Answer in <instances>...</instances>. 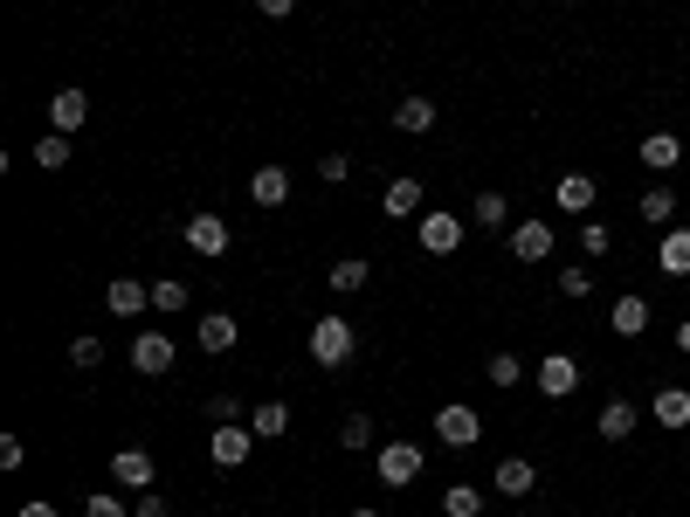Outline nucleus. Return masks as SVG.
<instances>
[{
    "label": "nucleus",
    "mask_w": 690,
    "mask_h": 517,
    "mask_svg": "<svg viewBox=\"0 0 690 517\" xmlns=\"http://www.w3.org/2000/svg\"><path fill=\"white\" fill-rule=\"evenodd\" d=\"M311 359H318L325 373L352 366V359H360V331H352L346 318H318V324H311Z\"/></svg>",
    "instance_id": "nucleus-1"
},
{
    "label": "nucleus",
    "mask_w": 690,
    "mask_h": 517,
    "mask_svg": "<svg viewBox=\"0 0 690 517\" xmlns=\"http://www.w3.org/2000/svg\"><path fill=\"white\" fill-rule=\"evenodd\" d=\"M436 442H442V449H477V442H483V421H477V407L449 400V407L436 414Z\"/></svg>",
    "instance_id": "nucleus-2"
},
{
    "label": "nucleus",
    "mask_w": 690,
    "mask_h": 517,
    "mask_svg": "<svg viewBox=\"0 0 690 517\" xmlns=\"http://www.w3.org/2000/svg\"><path fill=\"white\" fill-rule=\"evenodd\" d=\"M415 235H421L428 255H456V249H463V221H456L449 207H428V215L415 221Z\"/></svg>",
    "instance_id": "nucleus-3"
},
{
    "label": "nucleus",
    "mask_w": 690,
    "mask_h": 517,
    "mask_svg": "<svg viewBox=\"0 0 690 517\" xmlns=\"http://www.w3.org/2000/svg\"><path fill=\"white\" fill-rule=\"evenodd\" d=\"M539 394H546V400L580 394V359H573V352H546V359H539Z\"/></svg>",
    "instance_id": "nucleus-4"
},
{
    "label": "nucleus",
    "mask_w": 690,
    "mask_h": 517,
    "mask_svg": "<svg viewBox=\"0 0 690 517\" xmlns=\"http://www.w3.org/2000/svg\"><path fill=\"white\" fill-rule=\"evenodd\" d=\"M249 449H255V428H236V421H228V428H215V435H208L215 470H242V462H249Z\"/></svg>",
    "instance_id": "nucleus-5"
},
{
    "label": "nucleus",
    "mask_w": 690,
    "mask_h": 517,
    "mask_svg": "<svg viewBox=\"0 0 690 517\" xmlns=\"http://www.w3.org/2000/svg\"><path fill=\"white\" fill-rule=\"evenodd\" d=\"M415 476H421V449L415 442H387V449H380V483H387V490H407Z\"/></svg>",
    "instance_id": "nucleus-6"
},
{
    "label": "nucleus",
    "mask_w": 690,
    "mask_h": 517,
    "mask_svg": "<svg viewBox=\"0 0 690 517\" xmlns=\"http://www.w3.org/2000/svg\"><path fill=\"white\" fill-rule=\"evenodd\" d=\"M180 235H187L194 255H208V263H215V255H228V221H221V215H187Z\"/></svg>",
    "instance_id": "nucleus-7"
},
{
    "label": "nucleus",
    "mask_w": 690,
    "mask_h": 517,
    "mask_svg": "<svg viewBox=\"0 0 690 517\" xmlns=\"http://www.w3.org/2000/svg\"><path fill=\"white\" fill-rule=\"evenodd\" d=\"M132 366H139L145 380L173 373V339H166V331H139V339H132Z\"/></svg>",
    "instance_id": "nucleus-8"
},
{
    "label": "nucleus",
    "mask_w": 690,
    "mask_h": 517,
    "mask_svg": "<svg viewBox=\"0 0 690 517\" xmlns=\"http://www.w3.org/2000/svg\"><path fill=\"white\" fill-rule=\"evenodd\" d=\"M552 221H518V228H511V255H518V263H546V255H552Z\"/></svg>",
    "instance_id": "nucleus-9"
},
{
    "label": "nucleus",
    "mask_w": 690,
    "mask_h": 517,
    "mask_svg": "<svg viewBox=\"0 0 690 517\" xmlns=\"http://www.w3.org/2000/svg\"><path fill=\"white\" fill-rule=\"evenodd\" d=\"M491 483L504 490V497H511V504H525V497H532V490H539V470H532V462H525V455H504Z\"/></svg>",
    "instance_id": "nucleus-10"
},
{
    "label": "nucleus",
    "mask_w": 690,
    "mask_h": 517,
    "mask_svg": "<svg viewBox=\"0 0 690 517\" xmlns=\"http://www.w3.org/2000/svg\"><path fill=\"white\" fill-rule=\"evenodd\" d=\"M635 428H643V414H635V400H607V407H601V421H594V435H601V442H628Z\"/></svg>",
    "instance_id": "nucleus-11"
},
{
    "label": "nucleus",
    "mask_w": 690,
    "mask_h": 517,
    "mask_svg": "<svg viewBox=\"0 0 690 517\" xmlns=\"http://www.w3.org/2000/svg\"><path fill=\"white\" fill-rule=\"evenodd\" d=\"M249 200H255V207H284V200H291V173H284V166H255V173H249Z\"/></svg>",
    "instance_id": "nucleus-12"
},
{
    "label": "nucleus",
    "mask_w": 690,
    "mask_h": 517,
    "mask_svg": "<svg viewBox=\"0 0 690 517\" xmlns=\"http://www.w3.org/2000/svg\"><path fill=\"white\" fill-rule=\"evenodd\" d=\"M48 118H56V132H76V124H90V90H56L48 97Z\"/></svg>",
    "instance_id": "nucleus-13"
},
{
    "label": "nucleus",
    "mask_w": 690,
    "mask_h": 517,
    "mask_svg": "<svg viewBox=\"0 0 690 517\" xmlns=\"http://www.w3.org/2000/svg\"><path fill=\"white\" fill-rule=\"evenodd\" d=\"M656 270L662 276H690V228H662V249H656Z\"/></svg>",
    "instance_id": "nucleus-14"
},
{
    "label": "nucleus",
    "mask_w": 690,
    "mask_h": 517,
    "mask_svg": "<svg viewBox=\"0 0 690 517\" xmlns=\"http://www.w3.org/2000/svg\"><path fill=\"white\" fill-rule=\"evenodd\" d=\"M194 339H200V352H236L242 324H236V318H221V310H208V318L194 324Z\"/></svg>",
    "instance_id": "nucleus-15"
},
{
    "label": "nucleus",
    "mask_w": 690,
    "mask_h": 517,
    "mask_svg": "<svg viewBox=\"0 0 690 517\" xmlns=\"http://www.w3.org/2000/svg\"><path fill=\"white\" fill-rule=\"evenodd\" d=\"M607 324H615V339H643V331H649V304L643 297H615V310H607Z\"/></svg>",
    "instance_id": "nucleus-16"
},
{
    "label": "nucleus",
    "mask_w": 690,
    "mask_h": 517,
    "mask_svg": "<svg viewBox=\"0 0 690 517\" xmlns=\"http://www.w3.org/2000/svg\"><path fill=\"white\" fill-rule=\"evenodd\" d=\"M643 166H649V173H677V166H683V139H677V132H649V139H643Z\"/></svg>",
    "instance_id": "nucleus-17"
},
{
    "label": "nucleus",
    "mask_w": 690,
    "mask_h": 517,
    "mask_svg": "<svg viewBox=\"0 0 690 517\" xmlns=\"http://www.w3.org/2000/svg\"><path fill=\"white\" fill-rule=\"evenodd\" d=\"M111 483H124V490H152V455H145V449H118V455H111Z\"/></svg>",
    "instance_id": "nucleus-18"
},
{
    "label": "nucleus",
    "mask_w": 690,
    "mask_h": 517,
    "mask_svg": "<svg viewBox=\"0 0 690 517\" xmlns=\"http://www.w3.org/2000/svg\"><path fill=\"white\" fill-rule=\"evenodd\" d=\"M552 207H567V215L587 221V207H594V173H567V179L552 187Z\"/></svg>",
    "instance_id": "nucleus-19"
},
{
    "label": "nucleus",
    "mask_w": 690,
    "mask_h": 517,
    "mask_svg": "<svg viewBox=\"0 0 690 517\" xmlns=\"http://www.w3.org/2000/svg\"><path fill=\"white\" fill-rule=\"evenodd\" d=\"M380 207H387L394 221H421V215H428V207H421V179H407V173H401L394 187H387V200H380Z\"/></svg>",
    "instance_id": "nucleus-20"
},
{
    "label": "nucleus",
    "mask_w": 690,
    "mask_h": 517,
    "mask_svg": "<svg viewBox=\"0 0 690 517\" xmlns=\"http://www.w3.org/2000/svg\"><path fill=\"white\" fill-rule=\"evenodd\" d=\"M394 124H401V132H436V97H401L394 103Z\"/></svg>",
    "instance_id": "nucleus-21"
},
{
    "label": "nucleus",
    "mask_w": 690,
    "mask_h": 517,
    "mask_svg": "<svg viewBox=\"0 0 690 517\" xmlns=\"http://www.w3.org/2000/svg\"><path fill=\"white\" fill-rule=\"evenodd\" d=\"M105 304L118 310V318H139V310H152V290H145V283H132V276H118L111 290H105Z\"/></svg>",
    "instance_id": "nucleus-22"
},
{
    "label": "nucleus",
    "mask_w": 690,
    "mask_h": 517,
    "mask_svg": "<svg viewBox=\"0 0 690 517\" xmlns=\"http://www.w3.org/2000/svg\"><path fill=\"white\" fill-rule=\"evenodd\" d=\"M649 414H656V428H690V394L683 386H662V394L649 400Z\"/></svg>",
    "instance_id": "nucleus-23"
},
{
    "label": "nucleus",
    "mask_w": 690,
    "mask_h": 517,
    "mask_svg": "<svg viewBox=\"0 0 690 517\" xmlns=\"http://www.w3.org/2000/svg\"><path fill=\"white\" fill-rule=\"evenodd\" d=\"M249 428L263 435V442H276V435H291V400H263L249 414Z\"/></svg>",
    "instance_id": "nucleus-24"
},
{
    "label": "nucleus",
    "mask_w": 690,
    "mask_h": 517,
    "mask_svg": "<svg viewBox=\"0 0 690 517\" xmlns=\"http://www.w3.org/2000/svg\"><path fill=\"white\" fill-rule=\"evenodd\" d=\"M635 215H643L649 228H670V221H677V194H670V187H649L643 200H635Z\"/></svg>",
    "instance_id": "nucleus-25"
},
{
    "label": "nucleus",
    "mask_w": 690,
    "mask_h": 517,
    "mask_svg": "<svg viewBox=\"0 0 690 517\" xmlns=\"http://www.w3.org/2000/svg\"><path fill=\"white\" fill-rule=\"evenodd\" d=\"M366 263H360V255H339V263H331V290H339V297H352V290H366Z\"/></svg>",
    "instance_id": "nucleus-26"
},
{
    "label": "nucleus",
    "mask_w": 690,
    "mask_h": 517,
    "mask_svg": "<svg viewBox=\"0 0 690 517\" xmlns=\"http://www.w3.org/2000/svg\"><path fill=\"white\" fill-rule=\"evenodd\" d=\"M483 510V490L477 483H449L442 490V517H477Z\"/></svg>",
    "instance_id": "nucleus-27"
},
{
    "label": "nucleus",
    "mask_w": 690,
    "mask_h": 517,
    "mask_svg": "<svg viewBox=\"0 0 690 517\" xmlns=\"http://www.w3.org/2000/svg\"><path fill=\"white\" fill-rule=\"evenodd\" d=\"M470 221L483 228V235H491V228H504V221H511V200H504V194H477V207H470Z\"/></svg>",
    "instance_id": "nucleus-28"
},
{
    "label": "nucleus",
    "mask_w": 690,
    "mask_h": 517,
    "mask_svg": "<svg viewBox=\"0 0 690 517\" xmlns=\"http://www.w3.org/2000/svg\"><path fill=\"white\" fill-rule=\"evenodd\" d=\"M607 249H615V228L587 215V221H580V255H587V263H594V255H607Z\"/></svg>",
    "instance_id": "nucleus-29"
},
{
    "label": "nucleus",
    "mask_w": 690,
    "mask_h": 517,
    "mask_svg": "<svg viewBox=\"0 0 690 517\" xmlns=\"http://www.w3.org/2000/svg\"><path fill=\"white\" fill-rule=\"evenodd\" d=\"M483 373H491V386H504V394H511V386L525 380V359L518 352H491V366H483Z\"/></svg>",
    "instance_id": "nucleus-30"
},
{
    "label": "nucleus",
    "mask_w": 690,
    "mask_h": 517,
    "mask_svg": "<svg viewBox=\"0 0 690 517\" xmlns=\"http://www.w3.org/2000/svg\"><path fill=\"white\" fill-rule=\"evenodd\" d=\"M152 310H187V283L180 276H160V283H152Z\"/></svg>",
    "instance_id": "nucleus-31"
},
{
    "label": "nucleus",
    "mask_w": 690,
    "mask_h": 517,
    "mask_svg": "<svg viewBox=\"0 0 690 517\" xmlns=\"http://www.w3.org/2000/svg\"><path fill=\"white\" fill-rule=\"evenodd\" d=\"M339 442H346V449H373V414H346V421H339Z\"/></svg>",
    "instance_id": "nucleus-32"
},
{
    "label": "nucleus",
    "mask_w": 690,
    "mask_h": 517,
    "mask_svg": "<svg viewBox=\"0 0 690 517\" xmlns=\"http://www.w3.org/2000/svg\"><path fill=\"white\" fill-rule=\"evenodd\" d=\"M35 166H48V173H56V166H69V132H48V139L35 145Z\"/></svg>",
    "instance_id": "nucleus-33"
},
{
    "label": "nucleus",
    "mask_w": 690,
    "mask_h": 517,
    "mask_svg": "<svg viewBox=\"0 0 690 517\" xmlns=\"http://www.w3.org/2000/svg\"><path fill=\"white\" fill-rule=\"evenodd\" d=\"M587 290H594V270H580V263L559 270V297H587Z\"/></svg>",
    "instance_id": "nucleus-34"
},
{
    "label": "nucleus",
    "mask_w": 690,
    "mask_h": 517,
    "mask_svg": "<svg viewBox=\"0 0 690 517\" xmlns=\"http://www.w3.org/2000/svg\"><path fill=\"white\" fill-rule=\"evenodd\" d=\"M208 421H215V428L242 421V400H236V394H215V400H208Z\"/></svg>",
    "instance_id": "nucleus-35"
},
{
    "label": "nucleus",
    "mask_w": 690,
    "mask_h": 517,
    "mask_svg": "<svg viewBox=\"0 0 690 517\" xmlns=\"http://www.w3.org/2000/svg\"><path fill=\"white\" fill-rule=\"evenodd\" d=\"M69 366H84V373L105 366V345H97V339H76V345H69Z\"/></svg>",
    "instance_id": "nucleus-36"
},
{
    "label": "nucleus",
    "mask_w": 690,
    "mask_h": 517,
    "mask_svg": "<svg viewBox=\"0 0 690 517\" xmlns=\"http://www.w3.org/2000/svg\"><path fill=\"white\" fill-rule=\"evenodd\" d=\"M84 517H124V497H111V490H97V497L84 504Z\"/></svg>",
    "instance_id": "nucleus-37"
},
{
    "label": "nucleus",
    "mask_w": 690,
    "mask_h": 517,
    "mask_svg": "<svg viewBox=\"0 0 690 517\" xmlns=\"http://www.w3.org/2000/svg\"><path fill=\"white\" fill-rule=\"evenodd\" d=\"M346 173H352V160H346V152H325V160H318V179H331V187H339Z\"/></svg>",
    "instance_id": "nucleus-38"
},
{
    "label": "nucleus",
    "mask_w": 690,
    "mask_h": 517,
    "mask_svg": "<svg viewBox=\"0 0 690 517\" xmlns=\"http://www.w3.org/2000/svg\"><path fill=\"white\" fill-rule=\"evenodd\" d=\"M132 517H173V510H166V497H160V490H139V504H132Z\"/></svg>",
    "instance_id": "nucleus-39"
},
{
    "label": "nucleus",
    "mask_w": 690,
    "mask_h": 517,
    "mask_svg": "<svg viewBox=\"0 0 690 517\" xmlns=\"http://www.w3.org/2000/svg\"><path fill=\"white\" fill-rule=\"evenodd\" d=\"M21 455H29V449H21V435H0V470H21Z\"/></svg>",
    "instance_id": "nucleus-40"
},
{
    "label": "nucleus",
    "mask_w": 690,
    "mask_h": 517,
    "mask_svg": "<svg viewBox=\"0 0 690 517\" xmlns=\"http://www.w3.org/2000/svg\"><path fill=\"white\" fill-rule=\"evenodd\" d=\"M255 8H263V14H270V21H284V14H291V8H297V0H255Z\"/></svg>",
    "instance_id": "nucleus-41"
},
{
    "label": "nucleus",
    "mask_w": 690,
    "mask_h": 517,
    "mask_svg": "<svg viewBox=\"0 0 690 517\" xmlns=\"http://www.w3.org/2000/svg\"><path fill=\"white\" fill-rule=\"evenodd\" d=\"M21 517H56V504H21Z\"/></svg>",
    "instance_id": "nucleus-42"
},
{
    "label": "nucleus",
    "mask_w": 690,
    "mask_h": 517,
    "mask_svg": "<svg viewBox=\"0 0 690 517\" xmlns=\"http://www.w3.org/2000/svg\"><path fill=\"white\" fill-rule=\"evenodd\" d=\"M677 352H690V318H683V324H677Z\"/></svg>",
    "instance_id": "nucleus-43"
},
{
    "label": "nucleus",
    "mask_w": 690,
    "mask_h": 517,
    "mask_svg": "<svg viewBox=\"0 0 690 517\" xmlns=\"http://www.w3.org/2000/svg\"><path fill=\"white\" fill-rule=\"evenodd\" d=\"M352 517H380V510H352Z\"/></svg>",
    "instance_id": "nucleus-44"
},
{
    "label": "nucleus",
    "mask_w": 690,
    "mask_h": 517,
    "mask_svg": "<svg viewBox=\"0 0 690 517\" xmlns=\"http://www.w3.org/2000/svg\"><path fill=\"white\" fill-rule=\"evenodd\" d=\"M518 517H532V510H518Z\"/></svg>",
    "instance_id": "nucleus-45"
}]
</instances>
